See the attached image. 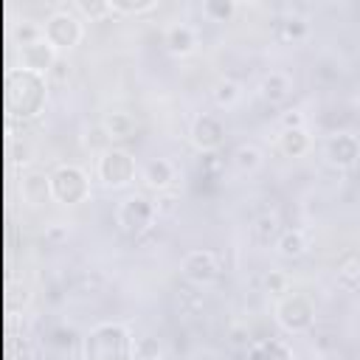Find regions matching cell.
<instances>
[{"instance_id": "6da1fadb", "label": "cell", "mask_w": 360, "mask_h": 360, "mask_svg": "<svg viewBox=\"0 0 360 360\" xmlns=\"http://www.w3.org/2000/svg\"><path fill=\"white\" fill-rule=\"evenodd\" d=\"M48 101V82L42 73L11 68L6 76V104L14 118H34Z\"/></svg>"}, {"instance_id": "7a4b0ae2", "label": "cell", "mask_w": 360, "mask_h": 360, "mask_svg": "<svg viewBox=\"0 0 360 360\" xmlns=\"http://www.w3.org/2000/svg\"><path fill=\"white\" fill-rule=\"evenodd\" d=\"M135 340L124 323L104 321L84 332L82 360H132Z\"/></svg>"}, {"instance_id": "3957f363", "label": "cell", "mask_w": 360, "mask_h": 360, "mask_svg": "<svg viewBox=\"0 0 360 360\" xmlns=\"http://www.w3.org/2000/svg\"><path fill=\"white\" fill-rule=\"evenodd\" d=\"M51 188H53V200L62 205H79L90 197V177L82 166L73 163H62L51 172Z\"/></svg>"}, {"instance_id": "277c9868", "label": "cell", "mask_w": 360, "mask_h": 360, "mask_svg": "<svg viewBox=\"0 0 360 360\" xmlns=\"http://www.w3.org/2000/svg\"><path fill=\"white\" fill-rule=\"evenodd\" d=\"M276 321H278V326H281L284 332L301 335V332L312 329V323H315V307H312V301H309L307 295H301V292H287V295H281L278 304H276Z\"/></svg>"}, {"instance_id": "5b68a950", "label": "cell", "mask_w": 360, "mask_h": 360, "mask_svg": "<svg viewBox=\"0 0 360 360\" xmlns=\"http://www.w3.org/2000/svg\"><path fill=\"white\" fill-rule=\"evenodd\" d=\"M82 20L70 11V8H56L53 14H48L45 25H42V37L56 48V51H70L82 42Z\"/></svg>"}, {"instance_id": "8992f818", "label": "cell", "mask_w": 360, "mask_h": 360, "mask_svg": "<svg viewBox=\"0 0 360 360\" xmlns=\"http://www.w3.org/2000/svg\"><path fill=\"white\" fill-rule=\"evenodd\" d=\"M155 217H158L155 200H149L143 194H129L118 205V225L129 236H143L155 225Z\"/></svg>"}, {"instance_id": "52a82bcc", "label": "cell", "mask_w": 360, "mask_h": 360, "mask_svg": "<svg viewBox=\"0 0 360 360\" xmlns=\"http://www.w3.org/2000/svg\"><path fill=\"white\" fill-rule=\"evenodd\" d=\"M138 174L135 158L127 149H107L104 155H98V180L107 188H127Z\"/></svg>"}, {"instance_id": "ba28073f", "label": "cell", "mask_w": 360, "mask_h": 360, "mask_svg": "<svg viewBox=\"0 0 360 360\" xmlns=\"http://www.w3.org/2000/svg\"><path fill=\"white\" fill-rule=\"evenodd\" d=\"M219 273H222V264H219L217 253L208 250V248L188 250V253L183 256V262H180V276H183L186 281L197 284V287L214 284V281L219 278Z\"/></svg>"}, {"instance_id": "9c48e42d", "label": "cell", "mask_w": 360, "mask_h": 360, "mask_svg": "<svg viewBox=\"0 0 360 360\" xmlns=\"http://www.w3.org/2000/svg\"><path fill=\"white\" fill-rule=\"evenodd\" d=\"M191 143L202 152V155H214L222 143H225V121L214 112H202L194 118L191 124Z\"/></svg>"}, {"instance_id": "30bf717a", "label": "cell", "mask_w": 360, "mask_h": 360, "mask_svg": "<svg viewBox=\"0 0 360 360\" xmlns=\"http://www.w3.org/2000/svg\"><path fill=\"white\" fill-rule=\"evenodd\" d=\"M323 155L335 169H352L360 160V138L354 132H335L326 141Z\"/></svg>"}, {"instance_id": "8fae6325", "label": "cell", "mask_w": 360, "mask_h": 360, "mask_svg": "<svg viewBox=\"0 0 360 360\" xmlns=\"http://www.w3.org/2000/svg\"><path fill=\"white\" fill-rule=\"evenodd\" d=\"M56 59H59L56 56V48L45 37H37V39L20 45V68H25V70H34V73H42L45 76V73H51V68H53Z\"/></svg>"}, {"instance_id": "7c38bea8", "label": "cell", "mask_w": 360, "mask_h": 360, "mask_svg": "<svg viewBox=\"0 0 360 360\" xmlns=\"http://www.w3.org/2000/svg\"><path fill=\"white\" fill-rule=\"evenodd\" d=\"M20 191H22V200H25L31 208H39V205H45L48 200H53L51 174H45V172H28V174L22 177V186H20Z\"/></svg>"}, {"instance_id": "4fadbf2b", "label": "cell", "mask_w": 360, "mask_h": 360, "mask_svg": "<svg viewBox=\"0 0 360 360\" xmlns=\"http://www.w3.org/2000/svg\"><path fill=\"white\" fill-rule=\"evenodd\" d=\"M163 42H166V51L172 56H188L197 48V31L188 22H174L166 28Z\"/></svg>"}, {"instance_id": "5bb4252c", "label": "cell", "mask_w": 360, "mask_h": 360, "mask_svg": "<svg viewBox=\"0 0 360 360\" xmlns=\"http://www.w3.org/2000/svg\"><path fill=\"white\" fill-rule=\"evenodd\" d=\"M290 93H292V79H290L284 70H270V73L259 82V96H262V101H267V104H281V101L290 98Z\"/></svg>"}, {"instance_id": "9a60e30c", "label": "cell", "mask_w": 360, "mask_h": 360, "mask_svg": "<svg viewBox=\"0 0 360 360\" xmlns=\"http://www.w3.org/2000/svg\"><path fill=\"white\" fill-rule=\"evenodd\" d=\"M141 177H143V183H146L149 188L166 191V188L172 186V180H174V166H172V160H166V158H152V160L143 166Z\"/></svg>"}, {"instance_id": "2e32d148", "label": "cell", "mask_w": 360, "mask_h": 360, "mask_svg": "<svg viewBox=\"0 0 360 360\" xmlns=\"http://www.w3.org/2000/svg\"><path fill=\"white\" fill-rule=\"evenodd\" d=\"M248 360H295L292 349L278 338H264L248 346Z\"/></svg>"}, {"instance_id": "e0dca14e", "label": "cell", "mask_w": 360, "mask_h": 360, "mask_svg": "<svg viewBox=\"0 0 360 360\" xmlns=\"http://www.w3.org/2000/svg\"><path fill=\"white\" fill-rule=\"evenodd\" d=\"M101 127L107 129V135H110L112 141H129V138H135V132H138V121H135L129 112H121V110L107 112L104 121H101Z\"/></svg>"}, {"instance_id": "ac0fdd59", "label": "cell", "mask_w": 360, "mask_h": 360, "mask_svg": "<svg viewBox=\"0 0 360 360\" xmlns=\"http://www.w3.org/2000/svg\"><path fill=\"white\" fill-rule=\"evenodd\" d=\"M307 248H309V239H307V233L301 228H284L278 233V239H276V250L284 259H298V256L307 253Z\"/></svg>"}, {"instance_id": "d6986e66", "label": "cell", "mask_w": 360, "mask_h": 360, "mask_svg": "<svg viewBox=\"0 0 360 360\" xmlns=\"http://www.w3.org/2000/svg\"><path fill=\"white\" fill-rule=\"evenodd\" d=\"M231 163H233L236 172L253 174L256 169H262L264 158H262V149H259V146H253V143H239V146L231 152Z\"/></svg>"}, {"instance_id": "ffe728a7", "label": "cell", "mask_w": 360, "mask_h": 360, "mask_svg": "<svg viewBox=\"0 0 360 360\" xmlns=\"http://www.w3.org/2000/svg\"><path fill=\"white\" fill-rule=\"evenodd\" d=\"M309 37V22L307 17L301 14H287L281 22H278V39L281 42H290V45H298Z\"/></svg>"}, {"instance_id": "44dd1931", "label": "cell", "mask_w": 360, "mask_h": 360, "mask_svg": "<svg viewBox=\"0 0 360 360\" xmlns=\"http://www.w3.org/2000/svg\"><path fill=\"white\" fill-rule=\"evenodd\" d=\"M278 149H281L287 158H301V155L309 149V132H307V127L281 129V135H278Z\"/></svg>"}, {"instance_id": "7402d4cb", "label": "cell", "mask_w": 360, "mask_h": 360, "mask_svg": "<svg viewBox=\"0 0 360 360\" xmlns=\"http://www.w3.org/2000/svg\"><path fill=\"white\" fill-rule=\"evenodd\" d=\"M214 101H217V107H225V110H231L233 104H239V98H242V84L239 82H233V79H219L217 84H214Z\"/></svg>"}, {"instance_id": "603a6c76", "label": "cell", "mask_w": 360, "mask_h": 360, "mask_svg": "<svg viewBox=\"0 0 360 360\" xmlns=\"http://www.w3.org/2000/svg\"><path fill=\"white\" fill-rule=\"evenodd\" d=\"M236 11V3L233 0H205L202 3V14L211 20V22H225L231 20Z\"/></svg>"}, {"instance_id": "cb8c5ba5", "label": "cell", "mask_w": 360, "mask_h": 360, "mask_svg": "<svg viewBox=\"0 0 360 360\" xmlns=\"http://www.w3.org/2000/svg\"><path fill=\"white\" fill-rule=\"evenodd\" d=\"M278 233H281V228H278V217L276 214H262L256 219V225H253V236L262 245H267L270 239H278Z\"/></svg>"}, {"instance_id": "d4e9b609", "label": "cell", "mask_w": 360, "mask_h": 360, "mask_svg": "<svg viewBox=\"0 0 360 360\" xmlns=\"http://www.w3.org/2000/svg\"><path fill=\"white\" fill-rule=\"evenodd\" d=\"M132 357L135 360H160V343H158V338H152V335L138 338L135 340V349H132Z\"/></svg>"}, {"instance_id": "484cf974", "label": "cell", "mask_w": 360, "mask_h": 360, "mask_svg": "<svg viewBox=\"0 0 360 360\" xmlns=\"http://www.w3.org/2000/svg\"><path fill=\"white\" fill-rule=\"evenodd\" d=\"M158 3L155 0H110V8L112 14H143V11H152Z\"/></svg>"}, {"instance_id": "4316f807", "label": "cell", "mask_w": 360, "mask_h": 360, "mask_svg": "<svg viewBox=\"0 0 360 360\" xmlns=\"http://www.w3.org/2000/svg\"><path fill=\"white\" fill-rule=\"evenodd\" d=\"M87 146L93 149V152H98V155H104L107 149H112V138L107 135V129L98 124V127H93V129H87Z\"/></svg>"}, {"instance_id": "83f0119b", "label": "cell", "mask_w": 360, "mask_h": 360, "mask_svg": "<svg viewBox=\"0 0 360 360\" xmlns=\"http://www.w3.org/2000/svg\"><path fill=\"white\" fill-rule=\"evenodd\" d=\"M76 8L84 14V17H90V20H98V17H104V14H112V8H110V0H79L76 3Z\"/></svg>"}, {"instance_id": "f1b7e54d", "label": "cell", "mask_w": 360, "mask_h": 360, "mask_svg": "<svg viewBox=\"0 0 360 360\" xmlns=\"http://www.w3.org/2000/svg\"><path fill=\"white\" fill-rule=\"evenodd\" d=\"M338 281L343 287H354L360 281V259H346L338 270Z\"/></svg>"}, {"instance_id": "f546056e", "label": "cell", "mask_w": 360, "mask_h": 360, "mask_svg": "<svg viewBox=\"0 0 360 360\" xmlns=\"http://www.w3.org/2000/svg\"><path fill=\"white\" fill-rule=\"evenodd\" d=\"M264 287H267V292H273V295H281V292H287V287H290V278H287L281 270H270V273L264 276Z\"/></svg>"}, {"instance_id": "4dcf8cb0", "label": "cell", "mask_w": 360, "mask_h": 360, "mask_svg": "<svg viewBox=\"0 0 360 360\" xmlns=\"http://www.w3.org/2000/svg\"><path fill=\"white\" fill-rule=\"evenodd\" d=\"M298 127H304V112H298V110L281 112V129H298Z\"/></svg>"}, {"instance_id": "1f68e13d", "label": "cell", "mask_w": 360, "mask_h": 360, "mask_svg": "<svg viewBox=\"0 0 360 360\" xmlns=\"http://www.w3.org/2000/svg\"><path fill=\"white\" fill-rule=\"evenodd\" d=\"M174 202H177L174 194H163V197L155 200V208H158V214H172L174 211Z\"/></svg>"}, {"instance_id": "d6a6232c", "label": "cell", "mask_w": 360, "mask_h": 360, "mask_svg": "<svg viewBox=\"0 0 360 360\" xmlns=\"http://www.w3.org/2000/svg\"><path fill=\"white\" fill-rule=\"evenodd\" d=\"M68 73H70V65H68L65 59H56L53 68H51V76H53V79H65Z\"/></svg>"}, {"instance_id": "836d02e7", "label": "cell", "mask_w": 360, "mask_h": 360, "mask_svg": "<svg viewBox=\"0 0 360 360\" xmlns=\"http://www.w3.org/2000/svg\"><path fill=\"white\" fill-rule=\"evenodd\" d=\"M48 239H62V236H68V231L65 228H59V225H53V228H48V233H45Z\"/></svg>"}, {"instance_id": "e575fe53", "label": "cell", "mask_w": 360, "mask_h": 360, "mask_svg": "<svg viewBox=\"0 0 360 360\" xmlns=\"http://www.w3.org/2000/svg\"><path fill=\"white\" fill-rule=\"evenodd\" d=\"M357 110H360V93H357Z\"/></svg>"}, {"instance_id": "d590c367", "label": "cell", "mask_w": 360, "mask_h": 360, "mask_svg": "<svg viewBox=\"0 0 360 360\" xmlns=\"http://www.w3.org/2000/svg\"><path fill=\"white\" fill-rule=\"evenodd\" d=\"M186 360H191V357H186Z\"/></svg>"}]
</instances>
